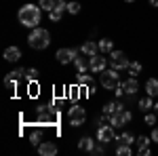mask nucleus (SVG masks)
Wrapping results in <instances>:
<instances>
[{"label": "nucleus", "instance_id": "nucleus-1", "mask_svg": "<svg viewBox=\"0 0 158 156\" xmlns=\"http://www.w3.org/2000/svg\"><path fill=\"white\" fill-rule=\"evenodd\" d=\"M17 17H19L21 25L34 30V27H38L40 19H42V9H40V4H23L17 13Z\"/></svg>", "mask_w": 158, "mask_h": 156}, {"label": "nucleus", "instance_id": "nucleus-2", "mask_svg": "<svg viewBox=\"0 0 158 156\" xmlns=\"http://www.w3.org/2000/svg\"><path fill=\"white\" fill-rule=\"evenodd\" d=\"M27 44L32 48H36V51H42V48H47L51 44V34L44 27H34L30 32V36H27Z\"/></svg>", "mask_w": 158, "mask_h": 156}, {"label": "nucleus", "instance_id": "nucleus-3", "mask_svg": "<svg viewBox=\"0 0 158 156\" xmlns=\"http://www.w3.org/2000/svg\"><path fill=\"white\" fill-rule=\"evenodd\" d=\"M110 63H112L114 70H129V65H131V61L127 59V55L122 51H112L110 53Z\"/></svg>", "mask_w": 158, "mask_h": 156}, {"label": "nucleus", "instance_id": "nucleus-4", "mask_svg": "<svg viewBox=\"0 0 158 156\" xmlns=\"http://www.w3.org/2000/svg\"><path fill=\"white\" fill-rule=\"evenodd\" d=\"M133 120V114L129 112V110H120V112H114L112 116H110V124L114 127V129H120L124 127L127 122H131Z\"/></svg>", "mask_w": 158, "mask_h": 156}, {"label": "nucleus", "instance_id": "nucleus-5", "mask_svg": "<svg viewBox=\"0 0 158 156\" xmlns=\"http://www.w3.org/2000/svg\"><path fill=\"white\" fill-rule=\"evenodd\" d=\"M99 80H101V86H106V89H116L118 86V70H103L101 76H99Z\"/></svg>", "mask_w": 158, "mask_h": 156}, {"label": "nucleus", "instance_id": "nucleus-6", "mask_svg": "<svg viewBox=\"0 0 158 156\" xmlns=\"http://www.w3.org/2000/svg\"><path fill=\"white\" fill-rule=\"evenodd\" d=\"M68 118H70V124H72V127H80V124H85V120H86L85 108H80V106H74V108H70V112H68Z\"/></svg>", "mask_w": 158, "mask_h": 156}, {"label": "nucleus", "instance_id": "nucleus-7", "mask_svg": "<svg viewBox=\"0 0 158 156\" xmlns=\"http://www.w3.org/2000/svg\"><path fill=\"white\" fill-rule=\"evenodd\" d=\"M55 57H57V61L63 63V65H65V63H72V61L78 57V48H59Z\"/></svg>", "mask_w": 158, "mask_h": 156}, {"label": "nucleus", "instance_id": "nucleus-8", "mask_svg": "<svg viewBox=\"0 0 158 156\" xmlns=\"http://www.w3.org/2000/svg\"><path fill=\"white\" fill-rule=\"evenodd\" d=\"M97 141H101V144L114 141V127L112 124H101L97 129Z\"/></svg>", "mask_w": 158, "mask_h": 156}, {"label": "nucleus", "instance_id": "nucleus-9", "mask_svg": "<svg viewBox=\"0 0 158 156\" xmlns=\"http://www.w3.org/2000/svg\"><path fill=\"white\" fill-rule=\"evenodd\" d=\"M106 57H101V55H93V57H89V70L93 74H101L106 70Z\"/></svg>", "mask_w": 158, "mask_h": 156}, {"label": "nucleus", "instance_id": "nucleus-10", "mask_svg": "<svg viewBox=\"0 0 158 156\" xmlns=\"http://www.w3.org/2000/svg\"><path fill=\"white\" fill-rule=\"evenodd\" d=\"M23 74H25V70H21V68H19V70H13L11 74H6V76H4V86H6L9 91H15V86H17L19 78H21Z\"/></svg>", "mask_w": 158, "mask_h": 156}, {"label": "nucleus", "instance_id": "nucleus-11", "mask_svg": "<svg viewBox=\"0 0 158 156\" xmlns=\"http://www.w3.org/2000/svg\"><path fill=\"white\" fill-rule=\"evenodd\" d=\"M120 84H122V89H124V93H127V95H131V97L139 91V82H137V78H135V76H131L127 82H120Z\"/></svg>", "mask_w": 158, "mask_h": 156}, {"label": "nucleus", "instance_id": "nucleus-12", "mask_svg": "<svg viewBox=\"0 0 158 156\" xmlns=\"http://www.w3.org/2000/svg\"><path fill=\"white\" fill-rule=\"evenodd\" d=\"M38 152L42 156H55L57 154V145L53 144V141H42V144L38 145Z\"/></svg>", "mask_w": 158, "mask_h": 156}, {"label": "nucleus", "instance_id": "nucleus-13", "mask_svg": "<svg viewBox=\"0 0 158 156\" xmlns=\"http://www.w3.org/2000/svg\"><path fill=\"white\" fill-rule=\"evenodd\" d=\"M63 11H68V2H57V4H55V9L49 13L51 21H59L61 15H63Z\"/></svg>", "mask_w": 158, "mask_h": 156}, {"label": "nucleus", "instance_id": "nucleus-14", "mask_svg": "<svg viewBox=\"0 0 158 156\" xmlns=\"http://www.w3.org/2000/svg\"><path fill=\"white\" fill-rule=\"evenodd\" d=\"M97 51H99V44H97V42H93V40H89V42H85V44L80 47V53H82V55H86V57L97 55Z\"/></svg>", "mask_w": 158, "mask_h": 156}, {"label": "nucleus", "instance_id": "nucleus-15", "mask_svg": "<svg viewBox=\"0 0 158 156\" xmlns=\"http://www.w3.org/2000/svg\"><path fill=\"white\" fill-rule=\"evenodd\" d=\"M4 59L6 61H19L21 59V51H19V47H9L6 51H4Z\"/></svg>", "mask_w": 158, "mask_h": 156}, {"label": "nucleus", "instance_id": "nucleus-16", "mask_svg": "<svg viewBox=\"0 0 158 156\" xmlns=\"http://www.w3.org/2000/svg\"><path fill=\"white\" fill-rule=\"evenodd\" d=\"M137 106H139V110L146 114V112H150V110L154 108V101H152V95H146V97H141L139 101H137Z\"/></svg>", "mask_w": 158, "mask_h": 156}, {"label": "nucleus", "instance_id": "nucleus-17", "mask_svg": "<svg viewBox=\"0 0 158 156\" xmlns=\"http://www.w3.org/2000/svg\"><path fill=\"white\" fill-rule=\"evenodd\" d=\"M120 110H124V106H122L120 101H110V103H106V106H103V114L112 116L114 112H120Z\"/></svg>", "mask_w": 158, "mask_h": 156}, {"label": "nucleus", "instance_id": "nucleus-18", "mask_svg": "<svg viewBox=\"0 0 158 156\" xmlns=\"http://www.w3.org/2000/svg\"><path fill=\"white\" fill-rule=\"evenodd\" d=\"M78 148H80L82 152H93V150H95V141H93L91 137H82V139L78 141Z\"/></svg>", "mask_w": 158, "mask_h": 156}, {"label": "nucleus", "instance_id": "nucleus-19", "mask_svg": "<svg viewBox=\"0 0 158 156\" xmlns=\"http://www.w3.org/2000/svg\"><path fill=\"white\" fill-rule=\"evenodd\" d=\"M27 137H30V144H34V145L42 144V131L40 129H32V131L27 133Z\"/></svg>", "mask_w": 158, "mask_h": 156}, {"label": "nucleus", "instance_id": "nucleus-20", "mask_svg": "<svg viewBox=\"0 0 158 156\" xmlns=\"http://www.w3.org/2000/svg\"><path fill=\"white\" fill-rule=\"evenodd\" d=\"M146 91H148V95H152V97L158 95V78H150V80H148Z\"/></svg>", "mask_w": 158, "mask_h": 156}, {"label": "nucleus", "instance_id": "nucleus-21", "mask_svg": "<svg viewBox=\"0 0 158 156\" xmlns=\"http://www.w3.org/2000/svg\"><path fill=\"white\" fill-rule=\"evenodd\" d=\"M74 65H76V70H78V74H85L86 70H89V61H86L85 57H80V55H78V57L74 59Z\"/></svg>", "mask_w": 158, "mask_h": 156}, {"label": "nucleus", "instance_id": "nucleus-22", "mask_svg": "<svg viewBox=\"0 0 158 156\" xmlns=\"http://www.w3.org/2000/svg\"><path fill=\"white\" fill-rule=\"evenodd\" d=\"M99 51L101 53H112V48H114V44H112V40H108V38H103V40H99Z\"/></svg>", "mask_w": 158, "mask_h": 156}, {"label": "nucleus", "instance_id": "nucleus-23", "mask_svg": "<svg viewBox=\"0 0 158 156\" xmlns=\"http://www.w3.org/2000/svg\"><path fill=\"white\" fill-rule=\"evenodd\" d=\"M38 4H40V9H42V11L51 13L53 9H55V4H57V0H38Z\"/></svg>", "mask_w": 158, "mask_h": 156}, {"label": "nucleus", "instance_id": "nucleus-24", "mask_svg": "<svg viewBox=\"0 0 158 156\" xmlns=\"http://www.w3.org/2000/svg\"><path fill=\"white\" fill-rule=\"evenodd\" d=\"M116 154L118 156H131V145L129 144H118L116 145Z\"/></svg>", "mask_w": 158, "mask_h": 156}, {"label": "nucleus", "instance_id": "nucleus-25", "mask_svg": "<svg viewBox=\"0 0 158 156\" xmlns=\"http://www.w3.org/2000/svg\"><path fill=\"white\" fill-rule=\"evenodd\" d=\"M116 141H118V144H129V145H131L135 141V137L131 135V133H122L120 137H116Z\"/></svg>", "mask_w": 158, "mask_h": 156}, {"label": "nucleus", "instance_id": "nucleus-26", "mask_svg": "<svg viewBox=\"0 0 158 156\" xmlns=\"http://www.w3.org/2000/svg\"><path fill=\"white\" fill-rule=\"evenodd\" d=\"M139 72H141V63H139V61H131V65H129V74H131V76H137Z\"/></svg>", "mask_w": 158, "mask_h": 156}, {"label": "nucleus", "instance_id": "nucleus-27", "mask_svg": "<svg viewBox=\"0 0 158 156\" xmlns=\"http://www.w3.org/2000/svg\"><path fill=\"white\" fill-rule=\"evenodd\" d=\"M78 84L91 86V84H93V76H89V74H78Z\"/></svg>", "mask_w": 158, "mask_h": 156}, {"label": "nucleus", "instance_id": "nucleus-28", "mask_svg": "<svg viewBox=\"0 0 158 156\" xmlns=\"http://www.w3.org/2000/svg\"><path fill=\"white\" fill-rule=\"evenodd\" d=\"M156 112H152V110H150V112H146V114H143V120H146V124H156Z\"/></svg>", "mask_w": 158, "mask_h": 156}, {"label": "nucleus", "instance_id": "nucleus-29", "mask_svg": "<svg viewBox=\"0 0 158 156\" xmlns=\"http://www.w3.org/2000/svg\"><path fill=\"white\" fill-rule=\"evenodd\" d=\"M25 76H27V80L36 82V80H38V70H36V68H27V70H25Z\"/></svg>", "mask_w": 158, "mask_h": 156}, {"label": "nucleus", "instance_id": "nucleus-30", "mask_svg": "<svg viewBox=\"0 0 158 156\" xmlns=\"http://www.w3.org/2000/svg\"><path fill=\"white\" fill-rule=\"evenodd\" d=\"M68 13L70 15H78L80 13V2H68Z\"/></svg>", "mask_w": 158, "mask_h": 156}, {"label": "nucleus", "instance_id": "nucleus-31", "mask_svg": "<svg viewBox=\"0 0 158 156\" xmlns=\"http://www.w3.org/2000/svg\"><path fill=\"white\" fill-rule=\"evenodd\" d=\"M139 156H152L150 145H141V148H139Z\"/></svg>", "mask_w": 158, "mask_h": 156}, {"label": "nucleus", "instance_id": "nucleus-32", "mask_svg": "<svg viewBox=\"0 0 158 156\" xmlns=\"http://www.w3.org/2000/svg\"><path fill=\"white\" fill-rule=\"evenodd\" d=\"M150 141H152V137H150V139H148V137H139V139H137V144H139V148H141V145H148Z\"/></svg>", "mask_w": 158, "mask_h": 156}, {"label": "nucleus", "instance_id": "nucleus-33", "mask_svg": "<svg viewBox=\"0 0 158 156\" xmlns=\"http://www.w3.org/2000/svg\"><path fill=\"white\" fill-rule=\"evenodd\" d=\"M97 122H99V124H106V122H110V116H108V114H101V116L97 118Z\"/></svg>", "mask_w": 158, "mask_h": 156}, {"label": "nucleus", "instance_id": "nucleus-34", "mask_svg": "<svg viewBox=\"0 0 158 156\" xmlns=\"http://www.w3.org/2000/svg\"><path fill=\"white\" fill-rule=\"evenodd\" d=\"M152 141L158 144V127H154V131H152Z\"/></svg>", "mask_w": 158, "mask_h": 156}, {"label": "nucleus", "instance_id": "nucleus-35", "mask_svg": "<svg viewBox=\"0 0 158 156\" xmlns=\"http://www.w3.org/2000/svg\"><path fill=\"white\" fill-rule=\"evenodd\" d=\"M93 154H103V145H95V150H93Z\"/></svg>", "mask_w": 158, "mask_h": 156}, {"label": "nucleus", "instance_id": "nucleus-36", "mask_svg": "<svg viewBox=\"0 0 158 156\" xmlns=\"http://www.w3.org/2000/svg\"><path fill=\"white\" fill-rule=\"evenodd\" d=\"M150 6H154V9H156V6H158V0H150Z\"/></svg>", "mask_w": 158, "mask_h": 156}, {"label": "nucleus", "instance_id": "nucleus-37", "mask_svg": "<svg viewBox=\"0 0 158 156\" xmlns=\"http://www.w3.org/2000/svg\"><path fill=\"white\" fill-rule=\"evenodd\" d=\"M154 112H156V114H158V103H154Z\"/></svg>", "mask_w": 158, "mask_h": 156}, {"label": "nucleus", "instance_id": "nucleus-38", "mask_svg": "<svg viewBox=\"0 0 158 156\" xmlns=\"http://www.w3.org/2000/svg\"><path fill=\"white\" fill-rule=\"evenodd\" d=\"M124 2H135V0H124Z\"/></svg>", "mask_w": 158, "mask_h": 156}, {"label": "nucleus", "instance_id": "nucleus-39", "mask_svg": "<svg viewBox=\"0 0 158 156\" xmlns=\"http://www.w3.org/2000/svg\"><path fill=\"white\" fill-rule=\"evenodd\" d=\"M57 2H65V0H57Z\"/></svg>", "mask_w": 158, "mask_h": 156}]
</instances>
